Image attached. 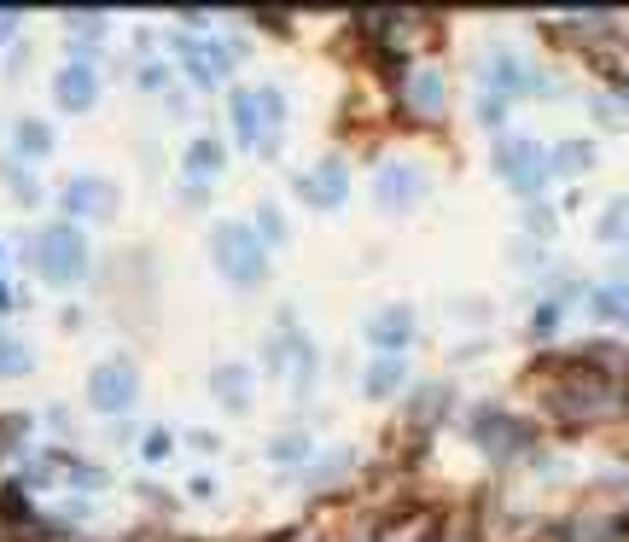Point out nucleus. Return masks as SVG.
Returning a JSON list of instances; mask_svg holds the SVG:
<instances>
[{
    "label": "nucleus",
    "mask_w": 629,
    "mask_h": 542,
    "mask_svg": "<svg viewBox=\"0 0 629 542\" xmlns=\"http://www.w3.org/2000/svg\"><path fill=\"white\" fill-rule=\"evenodd\" d=\"M94 403H100V408H117V403H129V373H117V368L94 373Z\"/></svg>",
    "instance_id": "1"
}]
</instances>
